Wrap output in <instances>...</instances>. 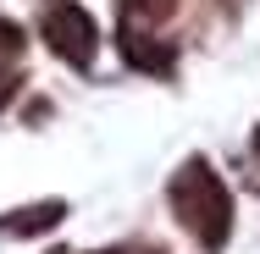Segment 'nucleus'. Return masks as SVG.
<instances>
[{"label": "nucleus", "instance_id": "1", "mask_svg": "<svg viewBox=\"0 0 260 254\" xmlns=\"http://www.w3.org/2000/svg\"><path fill=\"white\" fill-rule=\"evenodd\" d=\"M172 204H177V215H183V227L200 238V243H221L227 238V227H233V199H227V188L216 183V171H210L205 160H194V166H183V177H177V188H172Z\"/></svg>", "mask_w": 260, "mask_h": 254}, {"label": "nucleus", "instance_id": "2", "mask_svg": "<svg viewBox=\"0 0 260 254\" xmlns=\"http://www.w3.org/2000/svg\"><path fill=\"white\" fill-rule=\"evenodd\" d=\"M45 33H50L55 55H67L72 66H89V61H94L100 33H94V22H89V11H83V6H55L50 17H45Z\"/></svg>", "mask_w": 260, "mask_h": 254}, {"label": "nucleus", "instance_id": "3", "mask_svg": "<svg viewBox=\"0 0 260 254\" xmlns=\"http://www.w3.org/2000/svg\"><path fill=\"white\" fill-rule=\"evenodd\" d=\"M55 215H61V204H39V210H17V221H0L6 232H39V227H50Z\"/></svg>", "mask_w": 260, "mask_h": 254}, {"label": "nucleus", "instance_id": "4", "mask_svg": "<svg viewBox=\"0 0 260 254\" xmlns=\"http://www.w3.org/2000/svg\"><path fill=\"white\" fill-rule=\"evenodd\" d=\"M22 45V28L17 22H0V50H17Z\"/></svg>", "mask_w": 260, "mask_h": 254}, {"label": "nucleus", "instance_id": "5", "mask_svg": "<svg viewBox=\"0 0 260 254\" xmlns=\"http://www.w3.org/2000/svg\"><path fill=\"white\" fill-rule=\"evenodd\" d=\"M172 0H127V11H166Z\"/></svg>", "mask_w": 260, "mask_h": 254}, {"label": "nucleus", "instance_id": "6", "mask_svg": "<svg viewBox=\"0 0 260 254\" xmlns=\"http://www.w3.org/2000/svg\"><path fill=\"white\" fill-rule=\"evenodd\" d=\"M6 94H11V78H0V100H6Z\"/></svg>", "mask_w": 260, "mask_h": 254}]
</instances>
